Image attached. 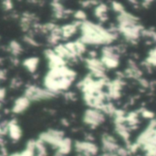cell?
Here are the masks:
<instances>
[{
	"mask_svg": "<svg viewBox=\"0 0 156 156\" xmlns=\"http://www.w3.org/2000/svg\"><path fill=\"white\" fill-rule=\"evenodd\" d=\"M80 37L79 38L86 46L92 45H105L108 46L112 43L117 37L116 28H105L101 25L95 24L90 21H84L80 27Z\"/></svg>",
	"mask_w": 156,
	"mask_h": 156,
	"instance_id": "obj_1",
	"label": "cell"
},
{
	"mask_svg": "<svg viewBox=\"0 0 156 156\" xmlns=\"http://www.w3.org/2000/svg\"><path fill=\"white\" fill-rule=\"evenodd\" d=\"M77 78V72L68 66L48 69L43 79V86L55 95L68 91Z\"/></svg>",
	"mask_w": 156,
	"mask_h": 156,
	"instance_id": "obj_2",
	"label": "cell"
},
{
	"mask_svg": "<svg viewBox=\"0 0 156 156\" xmlns=\"http://www.w3.org/2000/svg\"><path fill=\"white\" fill-rule=\"evenodd\" d=\"M24 96L27 97L30 101H48L52 100L57 95L53 94L45 88L38 87L35 84H29L26 87L24 91Z\"/></svg>",
	"mask_w": 156,
	"mask_h": 156,
	"instance_id": "obj_3",
	"label": "cell"
},
{
	"mask_svg": "<svg viewBox=\"0 0 156 156\" xmlns=\"http://www.w3.org/2000/svg\"><path fill=\"white\" fill-rule=\"evenodd\" d=\"M65 138V133L58 129H48L39 134L38 140L44 144H48L57 150L61 144L62 140Z\"/></svg>",
	"mask_w": 156,
	"mask_h": 156,
	"instance_id": "obj_4",
	"label": "cell"
},
{
	"mask_svg": "<svg viewBox=\"0 0 156 156\" xmlns=\"http://www.w3.org/2000/svg\"><path fill=\"white\" fill-rule=\"evenodd\" d=\"M104 122H105V114L101 111L89 108L84 112L83 122L89 127H90L91 129H96Z\"/></svg>",
	"mask_w": 156,
	"mask_h": 156,
	"instance_id": "obj_5",
	"label": "cell"
},
{
	"mask_svg": "<svg viewBox=\"0 0 156 156\" xmlns=\"http://www.w3.org/2000/svg\"><path fill=\"white\" fill-rule=\"evenodd\" d=\"M73 148L78 154L84 156H97L99 154V147L93 142L76 141L73 144Z\"/></svg>",
	"mask_w": 156,
	"mask_h": 156,
	"instance_id": "obj_6",
	"label": "cell"
},
{
	"mask_svg": "<svg viewBox=\"0 0 156 156\" xmlns=\"http://www.w3.org/2000/svg\"><path fill=\"white\" fill-rule=\"evenodd\" d=\"M44 55L48 60V69H54L65 67L68 64L66 60H64L62 58H60L55 53L53 48H46L44 50Z\"/></svg>",
	"mask_w": 156,
	"mask_h": 156,
	"instance_id": "obj_7",
	"label": "cell"
},
{
	"mask_svg": "<svg viewBox=\"0 0 156 156\" xmlns=\"http://www.w3.org/2000/svg\"><path fill=\"white\" fill-rule=\"evenodd\" d=\"M101 144H102L103 152L107 153V154H116L118 149L120 148L115 138L110 134H103L102 135Z\"/></svg>",
	"mask_w": 156,
	"mask_h": 156,
	"instance_id": "obj_8",
	"label": "cell"
},
{
	"mask_svg": "<svg viewBox=\"0 0 156 156\" xmlns=\"http://www.w3.org/2000/svg\"><path fill=\"white\" fill-rule=\"evenodd\" d=\"M50 6L53 10V16L56 19H63L74 13L72 10L65 8V6L58 1H52L50 3Z\"/></svg>",
	"mask_w": 156,
	"mask_h": 156,
	"instance_id": "obj_9",
	"label": "cell"
},
{
	"mask_svg": "<svg viewBox=\"0 0 156 156\" xmlns=\"http://www.w3.org/2000/svg\"><path fill=\"white\" fill-rule=\"evenodd\" d=\"M8 137L13 142H18L22 136V130L18 125L16 120L13 119L7 122V133Z\"/></svg>",
	"mask_w": 156,
	"mask_h": 156,
	"instance_id": "obj_10",
	"label": "cell"
},
{
	"mask_svg": "<svg viewBox=\"0 0 156 156\" xmlns=\"http://www.w3.org/2000/svg\"><path fill=\"white\" fill-rule=\"evenodd\" d=\"M80 25H81V22L75 20L74 22H72L70 24H66V25H63L62 27H60L62 40H68L69 38L73 37L77 33L78 29H80Z\"/></svg>",
	"mask_w": 156,
	"mask_h": 156,
	"instance_id": "obj_11",
	"label": "cell"
},
{
	"mask_svg": "<svg viewBox=\"0 0 156 156\" xmlns=\"http://www.w3.org/2000/svg\"><path fill=\"white\" fill-rule=\"evenodd\" d=\"M30 102L31 101L27 97H25L24 95L16 98L15 100L14 104H13L12 109H11L12 113H14V114H21V113H23L30 106Z\"/></svg>",
	"mask_w": 156,
	"mask_h": 156,
	"instance_id": "obj_12",
	"label": "cell"
},
{
	"mask_svg": "<svg viewBox=\"0 0 156 156\" xmlns=\"http://www.w3.org/2000/svg\"><path fill=\"white\" fill-rule=\"evenodd\" d=\"M72 148H73V143H72L71 139L69 138V137H65L62 140L61 144H59L58 148L56 150L55 154L59 156L68 155L72 151Z\"/></svg>",
	"mask_w": 156,
	"mask_h": 156,
	"instance_id": "obj_13",
	"label": "cell"
},
{
	"mask_svg": "<svg viewBox=\"0 0 156 156\" xmlns=\"http://www.w3.org/2000/svg\"><path fill=\"white\" fill-rule=\"evenodd\" d=\"M36 20V16L34 14L25 12L23 13L21 18H20V27L21 29L24 32H28L30 31V27L33 25V21Z\"/></svg>",
	"mask_w": 156,
	"mask_h": 156,
	"instance_id": "obj_14",
	"label": "cell"
},
{
	"mask_svg": "<svg viewBox=\"0 0 156 156\" xmlns=\"http://www.w3.org/2000/svg\"><path fill=\"white\" fill-rule=\"evenodd\" d=\"M39 65V58L37 57H29L25 58L22 61V66L31 74H34Z\"/></svg>",
	"mask_w": 156,
	"mask_h": 156,
	"instance_id": "obj_15",
	"label": "cell"
},
{
	"mask_svg": "<svg viewBox=\"0 0 156 156\" xmlns=\"http://www.w3.org/2000/svg\"><path fill=\"white\" fill-rule=\"evenodd\" d=\"M108 5L104 3H99L94 9V15L95 16L101 21V22H106L108 20Z\"/></svg>",
	"mask_w": 156,
	"mask_h": 156,
	"instance_id": "obj_16",
	"label": "cell"
},
{
	"mask_svg": "<svg viewBox=\"0 0 156 156\" xmlns=\"http://www.w3.org/2000/svg\"><path fill=\"white\" fill-rule=\"evenodd\" d=\"M62 40V37H61V28L60 27H58V25L56 26V27L48 34V43L53 47H56L57 45L59 44V41Z\"/></svg>",
	"mask_w": 156,
	"mask_h": 156,
	"instance_id": "obj_17",
	"label": "cell"
},
{
	"mask_svg": "<svg viewBox=\"0 0 156 156\" xmlns=\"http://www.w3.org/2000/svg\"><path fill=\"white\" fill-rule=\"evenodd\" d=\"M8 51L12 54V57H18L23 51L21 44L16 40H11L8 44Z\"/></svg>",
	"mask_w": 156,
	"mask_h": 156,
	"instance_id": "obj_18",
	"label": "cell"
},
{
	"mask_svg": "<svg viewBox=\"0 0 156 156\" xmlns=\"http://www.w3.org/2000/svg\"><path fill=\"white\" fill-rule=\"evenodd\" d=\"M23 40H24V42H26L27 45H29L31 47H38L39 46V43L34 38L33 35H31L29 33H27L23 37Z\"/></svg>",
	"mask_w": 156,
	"mask_h": 156,
	"instance_id": "obj_19",
	"label": "cell"
},
{
	"mask_svg": "<svg viewBox=\"0 0 156 156\" xmlns=\"http://www.w3.org/2000/svg\"><path fill=\"white\" fill-rule=\"evenodd\" d=\"M73 16H74L76 21H79V22H81V23L87 20V14H86V12L83 11V10H80V9L75 11L73 13Z\"/></svg>",
	"mask_w": 156,
	"mask_h": 156,
	"instance_id": "obj_20",
	"label": "cell"
},
{
	"mask_svg": "<svg viewBox=\"0 0 156 156\" xmlns=\"http://www.w3.org/2000/svg\"><path fill=\"white\" fill-rule=\"evenodd\" d=\"M22 84H23L22 80H21L19 78L15 77V78H13V79L11 80L10 84H9V87H10L11 89H13V90H16V89H18L19 87H21Z\"/></svg>",
	"mask_w": 156,
	"mask_h": 156,
	"instance_id": "obj_21",
	"label": "cell"
},
{
	"mask_svg": "<svg viewBox=\"0 0 156 156\" xmlns=\"http://www.w3.org/2000/svg\"><path fill=\"white\" fill-rule=\"evenodd\" d=\"M2 6L5 11H11L14 8V4L11 0H5L2 2Z\"/></svg>",
	"mask_w": 156,
	"mask_h": 156,
	"instance_id": "obj_22",
	"label": "cell"
},
{
	"mask_svg": "<svg viewBox=\"0 0 156 156\" xmlns=\"http://www.w3.org/2000/svg\"><path fill=\"white\" fill-rule=\"evenodd\" d=\"M112 8H113L114 11H116V12H118V13H120V14H122V13H123V12L125 11L123 5H122L121 3L112 2Z\"/></svg>",
	"mask_w": 156,
	"mask_h": 156,
	"instance_id": "obj_23",
	"label": "cell"
},
{
	"mask_svg": "<svg viewBox=\"0 0 156 156\" xmlns=\"http://www.w3.org/2000/svg\"><path fill=\"white\" fill-rule=\"evenodd\" d=\"M63 95H64V97H65V99L67 101H74L77 100V96L73 91H66V92L63 93Z\"/></svg>",
	"mask_w": 156,
	"mask_h": 156,
	"instance_id": "obj_24",
	"label": "cell"
},
{
	"mask_svg": "<svg viewBox=\"0 0 156 156\" xmlns=\"http://www.w3.org/2000/svg\"><path fill=\"white\" fill-rule=\"evenodd\" d=\"M142 116L144 118H145V119H151L152 120L154 117V114L152 112H150V111L144 110V111H142Z\"/></svg>",
	"mask_w": 156,
	"mask_h": 156,
	"instance_id": "obj_25",
	"label": "cell"
},
{
	"mask_svg": "<svg viewBox=\"0 0 156 156\" xmlns=\"http://www.w3.org/2000/svg\"><path fill=\"white\" fill-rule=\"evenodd\" d=\"M6 96V90L5 88H0V102H3Z\"/></svg>",
	"mask_w": 156,
	"mask_h": 156,
	"instance_id": "obj_26",
	"label": "cell"
},
{
	"mask_svg": "<svg viewBox=\"0 0 156 156\" xmlns=\"http://www.w3.org/2000/svg\"><path fill=\"white\" fill-rule=\"evenodd\" d=\"M6 76H7V72L5 69H0V81L1 80H6Z\"/></svg>",
	"mask_w": 156,
	"mask_h": 156,
	"instance_id": "obj_27",
	"label": "cell"
},
{
	"mask_svg": "<svg viewBox=\"0 0 156 156\" xmlns=\"http://www.w3.org/2000/svg\"><path fill=\"white\" fill-rule=\"evenodd\" d=\"M60 122H61L62 126H64V127H68V126H69V121H68L67 119H61Z\"/></svg>",
	"mask_w": 156,
	"mask_h": 156,
	"instance_id": "obj_28",
	"label": "cell"
},
{
	"mask_svg": "<svg viewBox=\"0 0 156 156\" xmlns=\"http://www.w3.org/2000/svg\"><path fill=\"white\" fill-rule=\"evenodd\" d=\"M10 60H11L12 64H14V65H17L18 62H19V60H18V58L16 57H12Z\"/></svg>",
	"mask_w": 156,
	"mask_h": 156,
	"instance_id": "obj_29",
	"label": "cell"
}]
</instances>
